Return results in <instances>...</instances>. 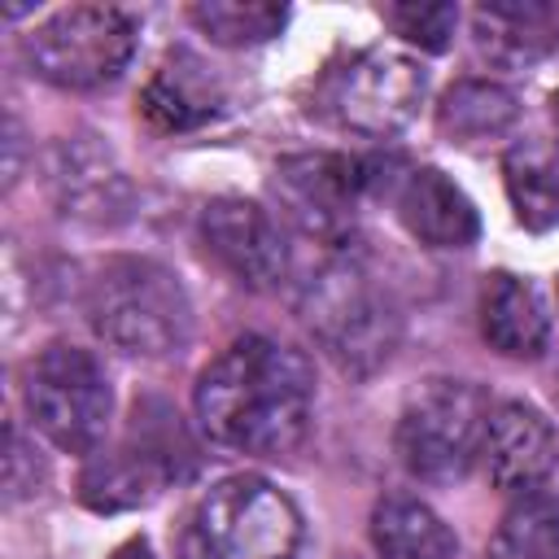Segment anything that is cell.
<instances>
[{
    "mask_svg": "<svg viewBox=\"0 0 559 559\" xmlns=\"http://www.w3.org/2000/svg\"><path fill=\"white\" fill-rule=\"evenodd\" d=\"M371 546L380 559H454V533L445 520L406 493H389L371 511Z\"/></svg>",
    "mask_w": 559,
    "mask_h": 559,
    "instance_id": "obj_18",
    "label": "cell"
},
{
    "mask_svg": "<svg viewBox=\"0 0 559 559\" xmlns=\"http://www.w3.org/2000/svg\"><path fill=\"white\" fill-rule=\"evenodd\" d=\"M397 218L428 249H467L480 231L467 192L432 166L406 170V179L397 183Z\"/></svg>",
    "mask_w": 559,
    "mask_h": 559,
    "instance_id": "obj_15",
    "label": "cell"
},
{
    "mask_svg": "<svg viewBox=\"0 0 559 559\" xmlns=\"http://www.w3.org/2000/svg\"><path fill=\"white\" fill-rule=\"evenodd\" d=\"M48 188H52L61 214L92 218V223L122 218L127 214V201H131V188H127L122 170L87 135L61 140L52 148V157H48Z\"/></svg>",
    "mask_w": 559,
    "mask_h": 559,
    "instance_id": "obj_14",
    "label": "cell"
},
{
    "mask_svg": "<svg viewBox=\"0 0 559 559\" xmlns=\"http://www.w3.org/2000/svg\"><path fill=\"white\" fill-rule=\"evenodd\" d=\"M109 559H153V550H148V542H144V537H131V542H122Z\"/></svg>",
    "mask_w": 559,
    "mask_h": 559,
    "instance_id": "obj_25",
    "label": "cell"
},
{
    "mask_svg": "<svg viewBox=\"0 0 559 559\" xmlns=\"http://www.w3.org/2000/svg\"><path fill=\"white\" fill-rule=\"evenodd\" d=\"M301 319L323 354L349 371L371 376L393 358L397 310L358 262H323L301 288Z\"/></svg>",
    "mask_w": 559,
    "mask_h": 559,
    "instance_id": "obj_4",
    "label": "cell"
},
{
    "mask_svg": "<svg viewBox=\"0 0 559 559\" xmlns=\"http://www.w3.org/2000/svg\"><path fill=\"white\" fill-rule=\"evenodd\" d=\"M489 397L467 380H428L397 419V454L428 485L459 480L485 445Z\"/></svg>",
    "mask_w": 559,
    "mask_h": 559,
    "instance_id": "obj_5",
    "label": "cell"
},
{
    "mask_svg": "<svg viewBox=\"0 0 559 559\" xmlns=\"http://www.w3.org/2000/svg\"><path fill=\"white\" fill-rule=\"evenodd\" d=\"M485 472L507 493L542 489V480L559 463V437L550 419L528 402H502L489 411L485 445H480Z\"/></svg>",
    "mask_w": 559,
    "mask_h": 559,
    "instance_id": "obj_12",
    "label": "cell"
},
{
    "mask_svg": "<svg viewBox=\"0 0 559 559\" xmlns=\"http://www.w3.org/2000/svg\"><path fill=\"white\" fill-rule=\"evenodd\" d=\"M476 52L502 70H528L559 52V4L550 0H489L472 13Z\"/></svg>",
    "mask_w": 559,
    "mask_h": 559,
    "instance_id": "obj_13",
    "label": "cell"
},
{
    "mask_svg": "<svg viewBox=\"0 0 559 559\" xmlns=\"http://www.w3.org/2000/svg\"><path fill=\"white\" fill-rule=\"evenodd\" d=\"M201 240L218 266L245 288H275L288 275V245L275 218L240 197H218L201 210Z\"/></svg>",
    "mask_w": 559,
    "mask_h": 559,
    "instance_id": "obj_11",
    "label": "cell"
},
{
    "mask_svg": "<svg viewBox=\"0 0 559 559\" xmlns=\"http://www.w3.org/2000/svg\"><path fill=\"white\" fill-rule=\"evenodd\" d=\"M550 114H555V148H559V92H555V100H550Z\"/></svg>",
    "mask_w": 559,
    "mask_h": 559,
    "instance_id": "obj_26",
    "label": "cell"
},
{
    "mask_svg": "<svg viewBox=\"0 0 559 559\" xmlns=\"http://www.w3.org/2000/svg\"><path fill=\"white\" fill-rule=\"evenodd\" d=\"M87 323L118 354L166 358L188 345L192 306L162 262L109 258L87 284Z\"/></svg>",
    "mask_w": 559,
    "mask_h": 559,
    "instance_id": "obj_2",
    "label": "cell"
},
{
    "mask_svg": "<svg viewBox=\"0 0 559 559\" xmlns=\"http://www.w3.org/2000/svg\"><path fill=\"white\" fill-rule=\"evenodd\" d=\"M480 332L507 358H542L550 345V310L528 280L498 271L480 288Z\"/></svg>",
    "mask_w": 559,
    "mask_h": 559,
    "instance_id": "obj_16",
    "label": "cell"
},
{
    "mask_svg": "<svg viewBox=\"0 0 559 559\" xmlns=\"http://www.w3.org/2000/svg\"><path fill=\"white\" fill-rule=\"evenodd\" d=\"M192 402L197 424L214 445L280 459L310 432L314 367L293 345L271 336H240L197 376Z\"/></svg>",
    "mask_w": 559,
    "mask_h": 559,
    "instance_id": "obj_1",
    "label": "cell"
},
{
    "mask_svg": "<svg viewBox=\"0 0 559 559\" xmlns=\"http://www.w3.org/2000/svg\"><path fill=\"white\" fill-rule=\"evenodd\" d=\"M44 83L92 92L114 83L135 52V22L114 4H70L44 17L22 44Z\"/></svg>",
    "mask_w": 559,
    "mask_h": 559,
    "instance_id": "obj_6",
    "label": "cell"
},
{
    "mask_svg": "<svg viewBox=\"0 0 559 559\" xmlns=\"http://www.w3.org/2000/svg\"><path fill=\"white\" fill-rule=\"evenodd\" d=\"M384 22L415 48L424 52H441L459 26V9L454 4H389Z\"/></svg>",
    "mask_w": 559,
    "mask_h": 559,
    "instance_id": "obj_23",
    "label": "cell"
},
{
    "mask_svg": "<svg viewBox=\"0 0 559 559\" xmlns=\"http://www.w3.org/2000/svg\"><path fill=\"white\" fill-rule=\"evenodd\" d=\"M44 459L35 445H26L22 428L9 424V454H4V489H9V502H22L31 493L44 489Z\"/></svg>",
    "mask_w": 559,
    "mask_h": 559,
    "instance_id": "obj_24",
    "label": "cell"
},
{
    "mask_svg": "<svg viewBox=\"0 0 559 559\" xmlns=\"http://www.w3.org/2000/svg\"><path fill=\"white\" fill-rule=\"evenodd\" d=\"M188 17L214 44L249 48V44L275 39L288 22V9L284 4H262V0H201V4L188 9Z\"/></svg>",
    "mask_w": 559,
    "mask_h": 559,
    "instance_id": "obj_22",
    "label": "cell"
},
{
    "mask_svg": "<svg viewBox=\"0 0 559 559\" xmlns=\"http://www.w3.org/2000/svg\"><path fill=\"white\" fill-rule=\"evenodd\" d=\"M502 175H507V197L515 205V218L524 227L546 231L559 223V148L524 140L507 148Z\"/></svg>",
    "mask_w": 559,
    "mask_h": 559,
    "instance_id": "obj_20",
    "label": "cell"
},
{
    "mask_svg": "<svg viewBox=\"0 0 559 559\" xmlns=\"http://www.w3.org/2000/svg\"><path fill=\"white\" fill-rule=\"evenodd\" d=\"M515 118H520L515 92H507L502 83H489V79H463L437 105V127L454 144L498 140L515 127Z\"/></svg>",
    "mask_w": 559,
    "mask_h": 559,
    "instance_id": "obj_19",
    "label": "cell"
},
{
    "mask_svg": "<svg viewBox=\"0 0 559 559\" xmlns=\"http://www.w3.org/2000/svg\"><path fill=\"white\" fill-rule=\"evenodd\" d=\"M428 74L419 61L393 48H367L328 83V109L341 127L358 135L389 140L397 135L424 105Z\"/></svg>",
    "mask_w": 559,
    "mask_h": 559,
    "instance_id": "obj_8",
    "label": "cell"
},
{
    "mask_svg": "<svg viewBox=\"0 0 559 559\" xmlns=\"http://www.w3.org/2000/svg\"><path fill=\"white\" fill-rule=\"evenodd\" d=\"M179 428H157L135 411V424L122 445L100 450L87 459L79 476V498L92 511H127L153 502L170 480H179V454H175Z\"/></svg>",
    "mask_w": 559,
    "mask_h": 559,
    "instance_id": "obj_9",
    "label": "cell"
},
{
    "mask_svg": "<svg viewBox=\"0 0 559 559\" xmlns=\"http://www.w3.org/2000/svg\"><path fill=\"white\" fill-rule=\"evenodd\" d=\"M485 559H559V493H515L485 546Z\"/></svg>",
    "mask_w": 559,
    "mask_h": 559,
    "instance_id": "obj_21",
    "label": "cell"
},
{
    "mask_svg": "<svg viewBox=\"0 0 559 559\" xmlns=\"http://www.w3.org/2000/svg\"><path fill=\"white\" fill-rule=\"evenodd\" d=\"M140 109L153 127L162 131H183V127H197L205 118H214L223 109V92L214 83V74L188 57V52H170L157 74L148 79L144 96H140Z\"/></svg>",
    "mask_w": 559,
    "mask_h": 559,
    "instance_id": "obj_17",
    "label": "cell"
},
{
    "mask_svg": "<svg viewBox=\"0 0 559 559\" xmlns=\"http://www.w3.org/2000/svg\"><path fill=\"white\" fill-rule=\"evenodd\" d=\"M301 511L262 476L210 485L179 537V559H301Z\"/></svg>",
    "mask_w": 559,
    "mask_h": 559,
    "instance_id": "obj_3",
    "label": "cell"
},
{
    "mask_svg": "<svg viewBox=\"0 0 559 559\" xmlns=\"http://www.w3.org/2000/svg\"><path fill=\"white\" fill-rule=\"evenodd\" d=\"M275 197L284 214L314 240L341 245L354 231L362 166L341 153H297L275 166Z\"/></svg>",
    "mask_w": 559,
    "mask_h": 559,
    "instance_id": "obj_10",
    "label": "cell"
},
{
    "mask_svg": "<svg viewBox=\"0 0 559 559\" xmlns=\"http://www.w3.org/2000/svg\"><path fill=\"white\" fill-rule=\"evenodd\" d=\"M26 411L31 424L70 454H87L100 445L105 428H109V411H114V393L109 380L100 371V362L66 341H52L48 349H39V358L26 367Z\"/></svg>",
    "mask_w": 559,
    "mask_h": 559,
    "instance_id": "obj_7",
    "label": "cell"
}]
</instances>
